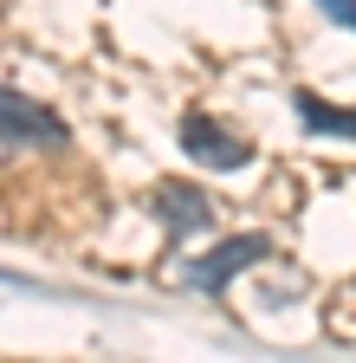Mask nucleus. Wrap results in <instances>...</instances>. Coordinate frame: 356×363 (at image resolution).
I'll return each mask as SVG.
<instances>
[{
	"mask_svg": "<svg viewBox=\"0 0 356 363\" xmlns=\"http://www.w3.org/2000/svg\"><path fill=\"white\" fill-rule=\"evenodd\" d=\"M0 111H7V150H59L65 143V123L26 91H7Z\"/></svg>",
	"mask_w": 356,
	"mask_h": 363,
	"instance_id": "nucleus-3",
	"label": "nucleus"
},
{
	"mask_svg": "<svg viewBox=\"0 0 356 363\" xmlns=\"http://www.w3.org/2000/svg\"><path fill=\"white\" fill-rule=\"evenodd\" d=\"M182 150L201 162V169H240L253 150H246V136L240 130H227V123H214L207 111H195V117H182Z\"/></svg>",
	"mask_w": 356,
	"mask_h": 363,
	"instance_id": "nucleus-2",
	"label": "nucleus"
},
{
	"mask_svg": "<svg viewBox=\"0 0 356 363\" xmlns=\"http://www.w3.org/2000/svg\"><path fill=\"white\" fill-rule=\"evenodd\" d=\"M259 259H272V240H265V234H240V240H220L207 259H182L168 279H182V286H195V292H227L234 272H246V266H259Z\"/></svg>",
	"mask_w": 356,
	"mask_h": 363,
	"instance_id": "nucleus-1",
	"label": "nucleus"
},
{
	"mask_svg": "<svg viewBox=\"0 0 356 363\" xmlns=\"http://www.w3.org/2000/svg\"><path fill=\"white\" fill-rule=\"evenodd\" d=\"M156 214H162V227L175 240H188V234H201V227L214 220V201L201 195V189H182V182H162L156 189Z\"/></svg>",
	"mask_w": 356,
	"mask_h": 363,
	"instance_id": "nucleus-4",
	"label": "nucleus"
},
{
	"mask_svg": "<svg viewBox=\"0 0 356 363\" xmlns=\"http://www.w3.org/2000/svg\"><path fill=\"white\" fill-rule=\"evenodd\" d=\"M318 7H324L337 26H350V33H356V0H318Z\"/></svg>",
	"mask_w": 356,
	"mask_h": 363,
	"instance_id": "nucleus-6",
	"label": "nucleus"
},
{
	"mask_svg": "<svg viewBox=\"0 0 356 363\" xmlns=\"http://www.w3.org/2000/svg\"><path fill=\"white\" fill-rule=\"evenodd\" d=\"M298 117H304V130H331V136H356V111H331L324 98H311V91H298Z\"/></svg>",
	"mask_w": 356,
	"mask_h": 363,
	"instance_id": "nucleus-5",
	"label": "nucleus"
}]
</instances>
